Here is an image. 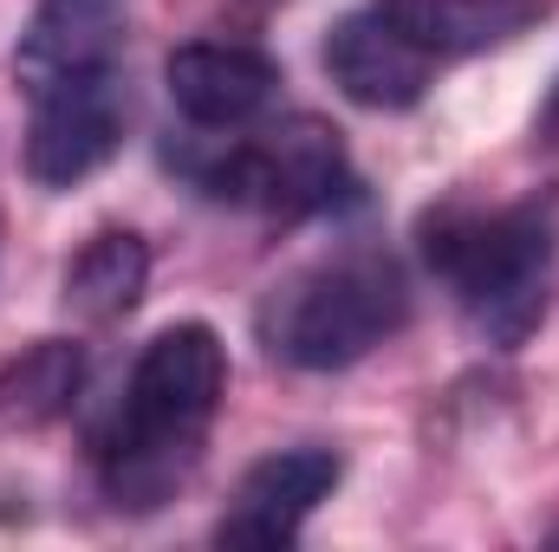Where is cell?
Instances as JSON below:
<instances>
[{
    "instance_id": "cell-5",
    "label": "cell",
    "mask_w": 559,
    "mask_h": 552,
    "mask_svg": "<svg viewBox=\"0 0 559 552\" xmlns=\"http://www.w3.org/2000/svg\"><path fill=\"white\" fill-rule=\"evenodd\" d=\"M33 105V124H26V176L39 189H72L85 176H98L118 143H124V118H131V98H124V79L118 72H92V79H66Z\"/></svg>"
},
{
    "instance_id": "cell-1",
    "label": "cell",
    "mask_w": 559,
    "mask_h": 552,
    "mask_svg": "<svg viewBox=\"0 0 559 552\" xmlns=\"http://www.w3.org/2000/svg\"><path fill=\"white\" fill-rule=\"evenodd\" d=\"M228 391V351L202 319L163 325L143 345L124 384V410L105 442V494L111 507H163L202 461V435Z\"/></svg>"
},
{
    "instance_id": "cell-3",
    "label": "cell",
    "mask_w": 559,
    "mask_h": 552,
    "mask_svg": "<svg viewBox=\"0 0 559 552\" xmlns=\"http://www.w3.org/2000/svg\"><path fill=\"white\" fill-rule=\"evenodd\" d=\"M404 319H411V286L397 261L371 248H345L280 279L254 312V332L293 371H345L371 358L384 338H397Z\"/></svg>"
},
{
    "instance_id": "cell-6",
    "label": "cell",
    "mask_w": 559,
    "mask_h": 552,
    "mask_svg": "<svg viewBox=\"0 0 559 552\" xmlns=\"http://www.w3.org/2000/svg\"><path fill=\"white\" fill-rule=\"evenodd\" d=\"M325 79L365 105V111H411L423 92H429V72H436V52L417 46L384 7H365V13H345L332 33H325Z\"/></svg>"
},
{
    "instance_id": "cell-9",
    "label": "cell",
    "mask_w": 559,
    "mask_h": 552,
    "mask_svg": "<svg viewBox=\"0 0 559 552\" xmlns=\"http://www.w3.org/2000/svg\"><path fill=\"white\" fill-rule=\"evenodd\" d=\"M169 105L195 124V131H241L254 124L280 92V72L267 52L235 46V39H189L169 52L163 65Z\"/></svg>"
},
{
    "instance_id": "cell-10",
    "label": "cell",
    "mask_w": 559,
    "mask_h": 552,
    "mask_svg": "<svg viewBox=\"0 0 559 552\" xmlns=\"http://www.w3.org/2000/svg\"><path fill=\"white\" fill-rule=\"evenodd\" d=\"M143 286H150V248H143V235H131V228H105V235H92V241L66 261L59 299H66L72 319L111 325V319H124V312L143 299Z\"/></svg>"
},
{
    "instance_id": "cell-12",
    "label": "cell",
    "mask_w": 559,
    "mask_h": 552,
    "mask_svg": "<svg viewBox=\"0 0 559 552\" xmlns=\"http://www.w3.org/2000/svg\"><path fill=\"white\" fill-rule=\"evenodd\" d=\"M79 377H85V351L72 338L26 345L20 358L0 364V422L7 429H39V422L66 416L72 397H79Z\"/></svg>"
},
{
    "instance_id": "cell-7",
    "label": "cell",
    "mask_w": 559,
    "mask_h": 552,
    "mask_svg": "<svg viewBox=\"0 0 559 552\" xmlns=\"http://www.w3.org/2000/svg\"><path fill=\"white\" fill-rule=\"evenodd\" d=\"M124 33H131L124 0H39L20 33V52H13V79L26 98H39L66 79L118 72Z\"/></svg>"
},
{
    "instance_id": "cell-4",
    "label": "cell",
    "mask_w": 559,
    "mask_h": 552,
    "mask_svg": "<svg viewBox=\"0 0 559 552\" xmlns=\"http://www.w3.org/2000/svg\"><path fill=\"white\" fill-rule=\"evenodd\" d=\"M169 163L228 208L261 215H325L352 195V163L332 124L319 118H280L261 137H209L195 149H169Z\"/></svg>"
},
{
    "instance_id": "cell-8",
    "label": "cell",
    "mask_w": 559,
    "mask_h": 552,
    "mask_svg": "<svg viewBox=\"0 0 559 552\" xmlns=\"http://www.w3.org/2000/svg\"><path fill=\"white\" fill-rule=\"evenodd\" d=\"M338 488V455L332 448H280L254 461L215 527L222 547H293L299 527L319 514V501Z\"/></svg>"
},
{
    "instance_id": "cell-11",
    "label": "cell",
    "mask_w": 559,
    "mask_h": 552,
    "mask_svg": "<svg viewBox=\"0 0 559 552\" xmlns=\"http://www.w3.org/2000/svg\"><path fill=\"white\" fill-rule=\"evenodd\" d=\"M417 46H429L436 59L449 52H481V46H501L514 33H527L547 0H378Z\"/></svg>"
},
{
    "instance_id": "cell-2",
    "label": "cell",
    "mask_w": 559,
    "mask_h": 552,
    "mask_svg": "<svg viewBox=\"0 0 559 552\" xmlns=\"http://www.w3.org/2000/svg\"><path fill=\"white\" fill-rule=\"evenodd\" d=\"M559 228L547 202L514 208H442L423 221V261L449 286V299L468 312V325L488 345H521L554 286Z\"/></svg>"
}]
</instances>
